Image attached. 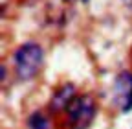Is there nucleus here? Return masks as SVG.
I'll return each instance as SVG.
<instances>
[{
  "instance_id": "39448f33",
  "label": "nucleus",
  "mask_w": 132,
  "mask_h": 129,
  "mask_svg": "<svg viewBox=\"0 0 132 129\" xmlns=\"http://www.w3.org/2000/svg\"><path fill=\"white\" fill-rule=\"evenodd\" d=\"M28 127L29 129H50V122L40 112H33L28 118Z\"/></svg>"
},
{
  "instance_id": "f03ea898",
  "label": "nucleus",
  "mask_w": 132,
  "mask_h": 129,
  "mask_svg": "<svg viewBox=\"0 0 132 129\" xmlns=\"http://www.w3.org/2000/svg\"><path fill=\"white\" fill-rule=\"evenodd\" d=\"M66 114L72 129H86L95 116V102L88 94L75 96L66 107Z\"/></svg>"
},
{
  "instance_id": "f257e3e1",
  "label": "nucleus",
  "mask_w": 132,
  "mask_h": 129,
  "mask_svg": "<svg viewBox=\"0 0 132 129\" xmlns=\"http://www.w3.org/2000/svg\"><path fill=\"white\" fill-rule=\"evenodd\" d=\"M42 48L37 42H24L22 46L16 48V52L13 54V63L16 76L20 79H31L35 77V74L42 67Z\"/></svg>"
},
{
  "instance_id": "20e7f679",
  "label": "nucleus",
  "mask_w": 132,
  "mask_h": 129,
  "mask_svg": "<svg viewBox=\"0 0 132 129\" xmlns=\"http://www.w3.org/2000/svg\"><path fill=\"white\" fill-rule=\"evenodd\" d=\"M75 98V90H73V85H64L61 89H57L53 92V98H52V111H61V109H66L70 105V102Z\"/></svg>"
},
{
  "instance_id": "7ed1b4c3",
  "label": "nucleus",
  "mask_w": 132,
  "mask_h": 129,
  "mask_svg": "<svg viewBox=\"0 0 132 129\" xmlns=\"http://www.w3.org/2000/svg\"><path fill=\"white\" fill-rule=\"evenodd\" d=\"M114 94H116V103L119 105L121 112H130L132 111V74L130 72H121L116 79L114 85Z\"/></svg>"
}]
</instances>
